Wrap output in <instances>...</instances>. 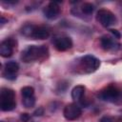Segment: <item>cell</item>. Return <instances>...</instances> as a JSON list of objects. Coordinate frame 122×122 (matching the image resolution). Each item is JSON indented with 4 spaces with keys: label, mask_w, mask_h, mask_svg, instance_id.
I'll list each match as a JSON object with an SVG mask.
<instances>
[{
    "label": "cell",
    "mask_w": 122,
    "mask_h": 122,
    "mask_svg": "<svg viewBox=\"0 0 122 122\" xmlns=\"http://www.w3.org/2000/svg\"><path fill=\"white\" fill-rule=\"evenodd\" d=\"M49 55V49L45 45H30L26 47L20 55L21 60L24 63H30L38 60H43Z\"/></svg>",
    "instance_id": "6da1fadb"
},
{
    "label": "cell",
    "mask_w": 122,
    "mask_h": 122,
    "mask_svg": "<svg viewBox=\"0 0 122 122\" xmlns=\"http://www.w3.org/2000/svg\"><path fill=\"white\" fill-rule=\"evenodd\" d=\"M21 34L25 37L38 40H45L49 38L51 32L45 26H37L34 24H25L21 28Z\"/></svg>",
    "instance_id": "7a4b0ae2"
},
{
    "label": "cell",
    "mask_w": 122,
    "mask_h": 122,
    "mask_svg": "<svg viewBox=\"0 0 122 122\" xmlns=\"http://www.w3.org/2000/svg\"><path fill=\"white\" fill-rule=\"evenodd\" d=\"M0 108L3 112H10L16 108L15 92L9 88H2L0 91Z\"/></svg>",
    "instance_id": "3957f363"
},
{
    "label": "cell",
    "mask_w": 122,
    "mask_h": 122,
    "mask_svg": "<svg viewBox=\"0 0 122 122\" xmlns=\"http://www.w3.org/2000/svg\"><path fill=\"white\" fill-rule=\"evenodd\" d=\"M99 67H100V60L92 54L84 55L79 59L78 68L79 70H81V72L83 73L94 72Z\"/></svg>",
    "instance_id": "277c9868"
},
{
    "label": "cell",
    "mask_w": 122,
    "mask_h": 122,
    "mask_svg": "<svg viewBox=\"0 0 122 122\" xmlns=\"http://www.w3.org/2000/svg\"><path fill=\"white\" fill-rule=\"evenodd\" d=\"M96 20L104 28H109L117 22L115 14L107 9H100L96 12Z\"/></svg>",
    "instance_id": "5b68a950"
},
{
    "label": "cell",
    "mask_w": 122,
    "mask_h": 122,
    "mask_svg": "<svg viewBox=\"0 0 122 122\" xmlns=\"http://www.w3.org/2000/svg\"><path fill=\"white\" fill-rule=\"evenodd\" d=\"M120 95V91L116 86L109 85L103 90H101L97 96L99 99L106 101V102H115Z\"/></svg>",
    "instance_id": "8992f818"
},
{
    "label": "cell",
    "mask_w": 122,
    "mask_h": 122,
    "mask_svg": "<svg viewBox=\"0 0 122 122\" xmlns=\"http://www.w3.org/2000/svg\"><path fill=\"white\" fill-rule=\"evenodd\" d=\"M100 45L101 48L109 52H116L120 47L121 44L116 40V38H114L112 35H102L100 38Z\"/></svg>",
    "instance_id": "52a82bcc"
},
{
    "label": "cell",
    "mask_w": 122,
    "mask_h": 122,
    "mask_svg": "<svg viewBox=\"0 0 122 122\" xmlns=\"http://www.w3.org/2000/svg\"><path fill=\"white\" fill-rule=\"evenodd\" d=\"M52 44L54 46V48L58 51H65L70 50L73 43L72 40L70 36L68 35H64V34H59V35H55L52 38Z\"/></svg>",
    "instance_id": "ba28073f"
},
{
    "label": "cell",
    "mask_w": 122,
    "mask_h": 122,
    "mask_svg": "<svg viewBox=\"0 0 122 122\" xmlns=\"http://www.w3.org/2000/svg\"><path fill=\"white\" fill-rule=\"evenodd\" d=\"M17 47V41L16 39L12 37H9L5 40H3L0 44V55L2 57L8 58L10 57L14 51V50Z\"/></svg>",
    "instance_id": "9c48e42d"
},
{
    "label": "cell",
    "mask_w": 122,
    "mask_h": 122,
    "mask_svg": "<svg viewBox=\"0 0 122 122\" xmlns=\"http://www.w3.org/2000/svg\"><path fill=\"white\" fill-rule=\"evenodd\" d=\"M81 114H82V110L76 103H70L66 105L63 111L64 117L69 121H73L78 119L81 116Z\"/></svg>",
    "instance_id": "30bf717a"
},
{
    "label": "cell",
    "mask_w": 122,
    "mask_h": 122,
    "mask_svg": "<svg viewBox=\"0 0 122 122\" xmlns=\"http://www.w3.org/2000/svg\"><path fill=\"white\" fill-rule=\"evenodd\" d=\"M19 71V65L15 61H9L5 63L3 71H2V75L4 78L8 80H14L17 77V72Z\"/></svg>",
    "instance_id": "8fae6325"
},
{
    "label": "cell",
    "mask_w": 122,
    "mask_h": 122,
    "mask_svg": "<svg viewBox=\"0 0 122 122\" xmlns=\"http://www.w3.org/2000/svg\"><path fill=\"white\" fill-rule=\"evenodd\" d=\"M60 2H50L44 9H43V13L45 15L46 18L50 19V20H53L55 18H57L60 14L61 9L59 6Z\"/></svg>",
    "instance_id": "7c38bea8"
},
{
    "label": "cell",
    "mask_w": 122,
    "mask_h": 122,
    "mask_svg": "<svg viewBox=\"0 0 122 122\" xmlns=\"http://www.w3.org/2000/svg\"><path fill=\"white\" fill-rule=\"evenodd\" d=\"M85 93V87L83 85H77L71 90V98L74 101H79L82 99Z\"/></svg>",
    "instance_id": "4fadbf2b"
},
{
    "label": "cell",
    "mask_w": 122,
    "mask_h": 122,
    "mask_svg": "<svg viewBox=\"0 0 122 122\" xmlns=\"http://www.w3.org/2000/svg\"><path fill=\"white\" fill-rule=\"evenodd\" d=\"M80 9H81L82 13H84L86 15H91L94 10V6H93V4H92L90 2H85L81 5Z\"/></svg>",
    "instance_id": "5bb4252c"
},
{
    "label": "cell",
    "mask_w": 122,
    "mask_h": 122,
    "mask_svg": "<svg viewBox=\"0 0 122 122\" xmlns=\"http://www.w3.org/2000/svg\"><path fill=\"white\" fill-rule=\"evenodd\" d=\"M22 103L25 108H32L35 105V96L22 97Z\"/></svg>",
    "instance_id": "9a60e30c"
},
{
    "label": "cell",
    "mask_w": 122,
    "mask_h": 122,
    "mask_svg": "<svg viewBox=\"0 0 122 122\" xmlns=\"http://www.w3.org/2000/svg\"><path fill=\"white\" fill-rule=\"evenodd\" d=\"M21 94L22 97H28V96H33L34 95V89L30 86H26L21 89Z\"/></svg>",
    "instance_id": "2e32d148"
},
{
    "label": "cell",
    "mask_w": 122,
    "mask_h": 122,
    "mask_svg": "<svg viewBox=\"0 0 122 122\" xmlns=\"http://www.w3.org/2000/svg\"><path fill=\"white\" fill-rule=\"evenodd\" d=\"M20 119L22 122H30V113L23 112L20 114Z\"/></svg>",
    "instance_id": "e0dca14e"
},
{
    "label": "cell",
    "mask_w": 122,
    "mask_h": 122,
    "mask_svg": "<svg viewBox=\"0 0 122 122\" xmlns=\"http://www.w3.org/2000/svg\"><path fill=\"white\" fill-rule=\"evenodd\" d=\"M99 122H114V118L109 115H105L99 119Z\"/></svg>",
    "instance_id": "ac0fdd59"
},
{
    "label": "cell",
    "mask_w": 122,
    "mask_h": 122,
    "mask_svg": "<svg viewBox=\"0 0 122 122\" xmlns=\"http://www.w3.org/2000/svg\"><path fill=\"white\" fill-rule=\"evenodd\" d=\"M110 32H111L112 36H113V37H114V38H116V39H119V38L121 37V33H120L117 30L111 29V30H110Z\"/></svg>",
    "instance_id": "d6986e66"
},
{
    "label": "cell",
    "mask_w": 122,
    "mask_h": 122,
    "mask_svg": "<svg viewBox=\"0 0 122 122\" xmlns=\"http://www.w3.org/2000/svg\"><path fill=\"white\" fill-rule=\"evenodd\" d=\"M44 114V109L42 107H39L38 109H36L34 112H33V115L34 116H41Z\"/></svg>",
    "instance_id": "ffe728a7"
},
{
    "label": "cell",
    "mask_w": 122,
    "mask_h": 122,
    "mask_svg": "<svg viewBox=\"0 0 122 122\" xmlns=\"http://www.w3.org/2000/svg\"><path fill=\"white\" fill-rule=\"evenodd\" d=\"M1 122H4V121H1Z\"/></svg>",
    "instance_id": "44dd1931"
}]
</instances>
